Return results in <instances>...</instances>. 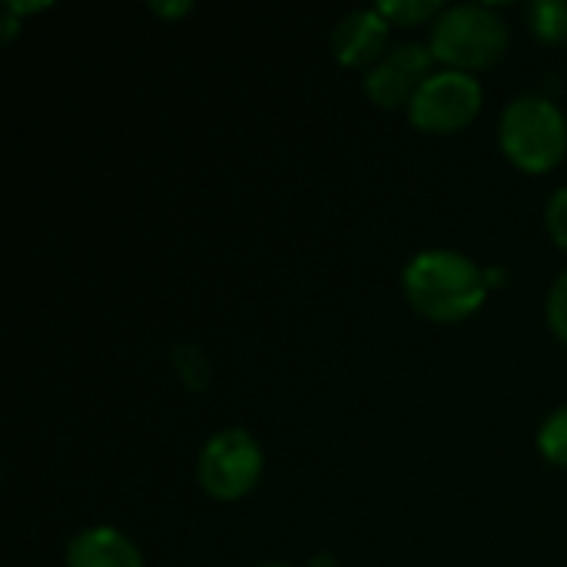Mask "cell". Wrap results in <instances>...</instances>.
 <instances>
[{
  "mask_svg": "<svg viewBox=\"0 0 567 567\" xmlns=\"http://www.w3.org/2000/svg\"><path fill=\"white\" fill-rule=\"evenodd\" d=\"M545 226H548L551 243L567 252V186L555 189V193L548 196V206H545Z\"/></svg>",
  "mask_w": 567,
  "mask_h": 567,
  "instance_id": "14",
  "label": "cell"
},
{
  "mask_svg": "<svg viewBox=\"0 0 567 567\" xmlns=\"http://www.w3.org/2000/svg\"><path fill=\"white\" fill-rule=\"evenodd\" d=\"M256 567H299V565H286V561H266V565H256Z\"/></svg>",
  "mask_w": 567,
  "mask_h": 567,
  "instance_id": "17",
  "label": "cell"
},
{
  "mask_svg": "<svg viewBox=\"0 0 567 567\" xmlns=\"http://www.w3.org/2000/svg\"><path fill=\"white\" fill-rule=\"evenodd\" d=\"M176 372H179V379L189 385V389H206V382H209V362H206V355L196 349V346H179L176 349Z\"/></svg>",
  "mask_w": 567,
  "mask_h": 567,
  "instance_id": "12",
  "label": "cell"
},
{
  "mask_svg": "<svg viewBox=\"0 0 567 567\" xmlns=\"http://www.w3.org/2000/svg\"><path fill=\"white\" fill-rule=\"evenodd\" d=\"M66 567H146L143 551L113 525H93L70 538Z\"/></svg>",
  "mask_w": 567,
  "mask_h": 567,
  "instance_id": "8",
  "label": "cell"
},
{
  "mask_svg": "<svg viewBox=\"0 0 567 567\" xmlns=\"http://www.w3.org/2000/svg\"><path fill=\"white\" fill-rule=\"evenodd\" d=\"M545 319H548L551 336H555L561 346H567V269L555 279V286H551V292H548Z\"/></svg>",
  "mask_w": 567,
  "mask_h": 567,
  "instance_id": "13",
  "label": "cell"
},
{
  "mask_svg": "<svg viewBox=\"0 0 567 567\" xmlns=\"http://www.w3.org/2000/svg\"><path fill=\"white\" fill-rule=\"evenodd\" d=\"M432 73H435V56H432L429 43L405 40V43H395L375 66L365 70L362 90L382 110H399V106L409 110L415 90Z\"/></svg>",
  "mask_w": 567,
  "mask_h": 567,
  "instance_id": "6",
  "label": "cell"
},
{
  "mask_svg": "<svg viewBox=\"0 0 567 567\" xmlns=\"http://www.w3.org/2000/svg\"><path fill=\"white\" fill-rule=\"evenodd\" d=\"M508 23L492 3H452L429 27V50L445 70H488L508 50Z\"/></svg>",
  "mask_w": 567,
  "mask_h": 567,
  "instance_id": "2",
  "label": "cell"
},
{
  "mask_svg": "<svg viewBox=\"0 0 567 567\" xmlns=\"http://www.w3.org/2000/svg\"><path fill=\"white\" fill-rule=\"evenodd\" d=\"M389 37H392V23L379 13V7H359L336 20L332 53L342 66L369 70L392 50Z\"/></svg>",
  "mask_w": 567,
  "mask_h": 567,
  "instance_id": "7",
  "label": "cell"
},
{
  "mask_svg": "<svg viewBox=\"0 0 567 567\" xmlns=\"http://www.w3.org/2000/svg\"><path fill=\"white\" fill-rule=\"evenodd\" d=\"M498 146L522 173H551L567 156V116L555 100L542 93H522L498 120Z\"/></svg>",
  "mask_w": 567,
  "mask_h": 567,
  "instance_id": "3",
  "label": "cell"
},
{
  "mask_svg": "<svg viewBox=\"0 0 567 567\" xmlns=\"http://www.w3.org/2000/svg\"><path fill=\"white\" fill-rule=\"evenodd\" d=\"M482 103L485 90L475 73L439 66L429 80H422L405 113L415 130L445 136L472 126V120L482 113Z\"/></svg>",
  "mask_w": 567,
  "mask_h": 567,
  "instance_id": "5",
  "label": "cell"
},
{
  "mask_svg": "<svg viewBox=\"0 0 567 567\" xmlns=\"http://www.w3.org/2000/svg\"><path fill=\"white\" fill-rule=\"evenodd\" d=\"M375 7L392 27H419V23L432 27L435 17L445 10V3H439V0H382Z\"/></svg>",
  "mask_w": 567,
  "mask_h": 567,
  "instance_id": "10",
  "label": "cell"
},
{
  "mask_svg": "<svg viewBox=\"0 0 567 567\" xmlns=\"http://www.w3.org/2000/svg\"><path fill=\"white\" fill-rule=\"evenodd\" d=\"M402 292L409 306L439 326H455L482 312L492 286L488 269L458 249L415 252L402 272Z\"/></svg>",
  "mask_w": 567,
  "mask_h": 567,
  "instance_id": "1",
  "label": "cell"
},
{
  "mask_svg": "<svg viewBox=\"0 0 567 567\" xmlns=\"http://www.w3.org/2000/svg\"><path fill=\"white\" fill-rule=\"evenodd\" d=\"M150 10H153L156 17H183V13L193 10V3H189V0H179V3H150Z\"/></svg>",
  "mask_w": 567,
  "mask_h": 567,
  "instance_id": "15",
  "label": "cell"
},
{
  "mask_svg": "<svg viewBox=\"0 0 567 567\" xmlns=\"http://www.w3.org/2000/svg\"><path fill=\"white\" fill-rule=\"evenodd\" d=\"M309 567H336V561H332V555H316Z\"/></svg>",
  "mask_w": 567,
  "mask_h": 567,
  "instance_id": "16",
  "label": "cell"
},
{
  "mask_svg": "<svg viewBox=\"0 0 567 567\" xmlns=\"http://www.w3.org/2000/svg\"><path fill=\"white\" fill-rule=\"evenodd\" d=\"M538 452L548 465L567 468V405L555 409L538 429Z\"/></svg>",
  "mask_w": 567,
  "mask_h": 567,
  "instance_id": "11",
  "label": "cell"
},
{
  "mask_svg": "<svg viewBox=\"0 0 567 567\" xmlns=\"http://www.w3.org/2000/svg\"><path fill=\"white\" fill-rule=\"evenodd\" d=\"M266 458L262 445L246 429H223L206 439L196 458L199 488L213 502H239L246 498L262 478Z\"/></svg>",
  "mask_w": 567,
  "mask_h": 567,
  "instance_id": "4",
  "label": "cell"
},
{
  "mask_svg": "<svg viewBox=\"0 0 567 567\" xmlns=\"http://www.w3.org/2000/svg\"><path fill=\"white\" fill-rule=\"evenodd\" d=\"M525 20L542 43L567 40V0H535L525 7Z\"/></svg>",
  "mask_w": 567,
  "mask_h": 567,
  "instance_id": "9",
  "label": "cell"
}]
</instances>
